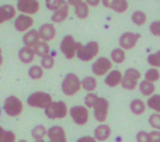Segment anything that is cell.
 <instances>
[{"instance_id": "obj_15", "label": "cell", "mask_w": 160, "mask_h": 142, "mask_svg": "<svg viewBox=\"0 0 160 142\" xmlns=\"http://www.w3.org/2000/svg\"><path fill=\"white\" fill-rule=\"evenodd\" d=\"M38 34H39V38L41 41H45V42H49L55 38L56 35V28L52 23H47V24H42L38 30Z\"/></svg>"}, {"instance_id": "obj_26", "label": "cell", "mask_w": 160, "mask_h": 142, "mask_svg": "<svg viewBox=\"0 0 160 142\" xmlns=\"http://www.w3.org/2000/svg\"><path fill=\"white\" fill-rule=\"evenodd\" d=\"M32 49H34V53H35V56H39V58H42V56H45V55H48V53H49L51 48H49V44H48V42L39 41L38 44H37L35 47L32 48Z\"/></svg>"}, {"instance_id": "obj_3", "label": "cell", "mask_w": 160, "mask_h": 142, "mask_svg": "<svg viewBox=\"0 0 160 142\" xmlns=\"http://www.w3.org/2000/svg\"><path fill=\"white\" fill-rule=\"evenodd\" d=\"M52 96L45 92H34L27 97V104L32 109H47L52 103Z\"/></svg>"}, {"instance_id": "obj_48", "label": "cell", "mask_w": 160, "mask_h": 142, "mask_svg": "<svg viewBox=\"0 0 160 142\" xmlns=\"http://www.w3.org/2000/svg\"><path fill=\"white\" fill-rule=\"evenodd\" d=\"M4 131H6V129H3V128H2V127H0V137H2V135H3V134H4Z\"/></svg>"}, {"instance_id": "obj_28", "label": "cell", "mask_w": 160, "mask_h": 142, "mask_svg": "<svg viewBox=\"0 0 160 142\" xmlns=\"http://www.w3.org/2000/svg\"><path fill=\"white\" fill-rule=\"evenodd\" d=\"M131 20H132V23L135 25H143L145 23H146V20H148V16H146V13H145V11L135 10L132 13V17H131Z\"/></svg>"}, {"instance_id": "obj_21", "label": "cell", "mask_w": 160, "mask_h": 142, "mask_svg": "<svg viewBox=\"0 0 160 142\" xmlns=\"http://www.w3.org/2000/svg\"><path fill=\"white\" fill-rule=\"evenodd\" d=\"M34 58H35V53H34V49L30 47H22L20 48L18 51V59L25 65L32 63Z\"/></svg>"}, {"instance_id": "obj_42", "label": "cell", "mask_w": 160, "mask_h": 142, "mask_svg": "<svg viewBox=\"0 0 160 142\" xmlns=\"http://www.w3.org/2000/svg\"><path fill=\"white\" fill-rule=\"evenodd\" d=\"M149 137H150V141L152 142H160V131H152L149 132Z\"/></svg>"}, {"instance_id": "obj_47", "label": "cell", "mask_w": 160, "mask_h": 142, "mask_svg": "<svg viewBox=\"0 0 160 142\" xmlns=\"http://www.w3.org/2000/svg\"><path fill=\"white\" fill-rule=\"evenodd\" d=\"M3 63V53H2V48H0V66Z\"/></svg>"}, {"instance_id": "obj_6", "label": "cell", "mask_w": 160, "mask_h": 142, "mask_svg": "<svg viewBox=\"0 0 160 142\" xmlns=\"http://www.w3.org/2000/svg\"><path fill=\"white\" fill-rule=\"evenodd\" d=\"M100 52V45L97 41H90L86 45H82V48L78 51L76 56L83 62H88L91 59H94Z\"/></svg>"}, {"instance_id": "obj_31", "label": "cell", "mask_w": 160, "mask_h": 142, "mask_svg": "<svg viewBox=\"0 0 160 142\" xmlns=\"http://www.w3.org/2000/svg\"><path fill=\"white\" fill-rule=\"evenodd\" d=\"M148 107L153 110L156 114H160V94H153L148 97Z\"/></svg>"}, {"instance_id": "obj_46", "label": "cell", "mask_w": 160, "mask_h": 142, "mask_svg": "<svg viewBox=\"0 0 160 142\" xmlns=\"http://www.w3.org/2000/svg\"><path fill=\"white\" fill-rule=\"evenodd\" d=\"M101 2H102V6H104V7L111 8V7H112V4H114V2H115V0H101Z\"/></svg>"}, {"instance_id": "obj_16", "label": "cell", "mask_w": 160, "mask_h": 142, "mask_svg": "<svg viewBox=\"0 0 160 142\" xmlns=\"http://www.w3.org/2000/svg\"><path fill=\"white\" fill-rule=\"evenodd\" d=\"M17 17V8L11 4H3L0 7V24L10 21Z\"/></svg>"}, {"instance_id": "obj_9", "label": "cell", "mask_w": 160, "mask_h": 142, "mask_svg": "<svg viewBox=\"0 0 160 142\" xmlns=\"http://www.w3.org/2000/svg\"><path fill=\"white\" fill-rule=\"evenodd\" d=\"M141 39V34L139 33H131V31H125L124 34H121L119 37V48L124 51H128V49H132V48L136 47L138 41Z\"/></svg>"}, {"instance_id": "obj_33", "label": "cell", "mask_w": 160, "mask_h": 142, "mask_svg": "<svg viewBox=\"0 0 160 142\" xmlns=\"http://www.w3.org/2000/svg\"><path fill=\"white\" fill-rule=\"evenodd\" d=\"M159 79H160V72L156 68H149V69L146 70V73H145V80L150 82V83H155Z\"/></svg>"}, {"instance_id": "obj_19", "label": "cell", "mask_w": 160, "mask_h": 142, "mask_svg": "<svg viewBox=\"0 0 160 142\" xmlns=\"http://www.w3.org/2000/svg\"><path fill=\"white\" fill-rule=\"evenodd\" d=\"M39 41H41V38H39L38 30H32V28H31L30 31L24 33V37H22V42H24V47L34 48Z\"/></svg>"}, {"instance_id": "obj_5", "label": "cell", "mask_w": 160, "mask_h": 142, "mask_svg": "<svg viewBox=\"0 0 160 142\" xmlns=\"http://www.w3.org/2000/svg\"><path fill=\"white\" fill-rule=\"evenodd\" d=\"M141 78H142V75L138 69L129 68V69L125 70V73H122L121 86L127 90H133V89H136V86H139Z\"/></svg>"}, {"instance_id": "obj_45", "label": "cell", "mask_w": 160, "mask_h": 142, "mask_svg": "<svg viewBox=\"0 0 160 142\" xmlns=\"http://www.w3.org/2000/svg\"><path fill=\"white\" fill-rule=\"evenodd\" d=\"M82 2H84V0H66V4H68V6H73V7H76V6L80 4Z\"/></svg>"}, {"instance_id": "obj_4", "label": "cell", "mask_w": 160, "mask_h": 142, "mask_svg": "<svg viewBox=\"0 0 160 142\" xmlns=\"http://www.w3.org/2000/svg\"><path fill=\"white\" fill-rule=\"evenodd\" d=\"M69 113L66 103L65 101H52L49 106L45 109V115L51 120H59V118H65Z\"/></svg>"}, {"instance_id": "obj_27", "label": "cell", "mask_w": 160, "mask_h": 142, "mask_svg": "<svg viewBox=\"0 0 160 142\" xmlns=\"http://www.w3.org/2000/svg\"><path fill=\"white\" fill-rule=\"evenodd\" d=\"M75 14H76V17H78V18L86 20L88 17V14H90V7L86 4V2H82L80 4H78L75 7Z\"/></svg>"}, {"instance_id": "obj_40", "label": "cell", "mask_w": 160, "mask_h": 142, "mask_svg": "<svg viewBox=\"0 0 160 142\" xmlns=\"http://www.w3.org/2000/svg\"><path fill=\"white\" fill-rule=\"evenodd\" d=\"M0 142H16V134L13 131H4L0 137Z\"/></svg>"}, {"instance_id": "obj_41", "label": "cell", "mask_w": 160, "mask_h": 142, "mask_svg": "<svg viewBox=\"0 0 160 142\" xmlns=\"http://www.w3.org/2000/svg\"><path fill=\"white\" fill-rule=\"evenodd\" d=\"M136 141L138 142H152L150 141V137H149V132L146 131H139L136 134Z\"/></svg>"}, {"instance_id": "obj_29", "label": "cell", "mask_w": 160, "mask_h": 142, "mask_svg": "<svg viewBox=\"0 0 160 142\" xmlns=\"http://www.w3.org/2000/svg\"><path fill=\"white\" fill-rule=\"evenodd\" d=\"M48 134V129L45 128L44 125H35L32 128V131H31V135H32L34 141H41L44 139L45 137H47Z\"/></svg>"}, {"instance_id": "obj_32", "label": "cell", "mask_w": 160, "mask_h": 142, "mask_svg": "<svg viewBox=\"0 0 160 142\" xmlns=\"http://www.w3.org/2000/svg\"><path fill=\"white\" fill-rule=\"evenodd\" d=\"M98 100H100V97L96 93H87L84 96V106L87 109H94L97 106V103H98Z\"/></svg>"}, {"instance_id": "obj_14", "label": "cell", "mask_w": 160, "mask_h": 142, "mask_svg": "<svg viewBox=\"0 0 160 142\" xmlns=\"http://www.w3.org/2000/svg\"><path fill=\"white\" fill-rule=\"evenodd\" d=\"M49 142H68L66 139V132H65V128L61 125H53L48 129L47 134Z\"/></svg>"}, {"instance_id": "obj_37", "label": "cell", "mask_w": 160, "mask_h": 142, "mask_svg": "<svg viewBox=\"0 0 160 142\" xmlns=\"http://www.w3.org/2000/svg\"><path fill=\"white\" fill-rule=\"evenodd\" d=\"M148 63L152 68L159 69L160 68V51H158V52H155V53H150V55L148 56Z\"/></svg>"}, {"instance_id": "obj_35", "label": "cell", "mask_w": 160, "mask_h": 142, "mask_svg": "<svg viewBox=\"0 0 160 142\" xmlns=\"http://www.w3.org/2000/svg\"><path fill=\"white\" fill-rule=\"evenodd\" d=\"M111 10H114L115 13H125V11L128 10V2L127 0H115L112 4V7H111Z\"/></svg>"}, {"instance_id": "obj_20", "label": "cell", "mask_w": 160, "mask_h": 142, "mask_svg": "<svg viewBox=\"0 0 160 142\" xmlns=\"http://www.w3.org/2000/svg\"><path fill=\"white\" fill-rule=\"evenodd\" d=\"M69 16V6L65 4L62 6L61 8H58L56 11H53L52 16H51V20H52V24H59V23H63L65 20Z\"/></svg>"}, {"instance_id": "obj_12", "label": "cell", "mask_w": 160, "mask_h": 142, "mask_svg": "<svg viewBox=\"0 0 160 142\" xmlns=\"http://www.w3.org/2000/svg\"><path fill=\"white\" fill-rule=\"evenodd\" d=\"M94 111H93V114H94V118H96L97 121H98L100 124H104V121L107 120V117H108V110H110V103H108V100L107 99H104V97H100V100H98V103H97V106L94 107Z\"/></svg>"}, {"instance_id": "obj_50", "label": "cell", "mask_w": 160, "mask_h": 142, "mask_svg": "<svg viewBox=\"0 0 160 142\" xmlns=\"http://www.w3.org/2000/svg\"><path fill=\"white\" fill-rule=\"evenodd\" d=\"M18 142H27V141H25V139H20Z\"/></svg>"}, {"instance_id": "obj_10", "label": "cell", "mask_w": 160, "mask_h": 142, "mask_svg": "<svg viewBox=\"0 0 160 142\" xmlns=\"http://www.w3.org/2000/svg\"><path fill=\"white\" fill-rule=\"evenodd\" d=\"M16 8L20 11V14L32 16L39 11V2L38 0H17Z\"/></svg>"}, {"instance_id": "obj_2", "label": "cell", "mask_w": 160, "mask_h": 142, "mask_svg": "<svg viewBox=\"0 0 160 142\" xmlns=\"http://www.w3.org/2000/svg\"><path fill=\"white\" fill-rule=\"evenodd\" d=\"M82 45L83 44H80V42H78L73 38V35H65L63 38H62L59 48H61V52L63 53L65 58L70 61V59H73L76 56L78 51L82 48Z\"/></svg>"}, {"instance_id": "obj_23", "label": "cell", "mask_w": 160, "mask_h": 142, "mask_svg": "<svg viewBox=\"0 0 160 142\" xmlns=\"http://www.w3.org/2000/svg\"><path fill=\"white\" fill-rule=\"evenodd\" d=\"M138 87H139V92H141L143 96H146V97H150V96L155 94V90H156L155 83H150V82L145 80V79L142 82H139Z\"/></svg>"}, {"instance_id": "obj_22", "label": "cell", "mask_w": 160, "mask_h": 142, "mask_svg": "<svg viewBox=\"0 0 160 142\" xmlns=\"http://www.w3.org/2000/svg\"><path fill=\"white\" fill-rule=\"evenodd\" d=\"M129 110L135 115H142L146 111V103L143 100H141V99H133L129 104Z\"/></svg>"}, {"instance_id": "obj_17", "label": "cell", "mask_w": 160, "mask_h": 142, "mask_svg": "<svg viewBox=\"0 0 160 142\" xmlns=\"http://www.w3.org/2000/svg\"><path fill=\"white\" fill-rule=\"evenodd\" d=\"M111 137V127L108 124H98L94 129V139L97 142H102L107 141Z\"/></svg>"}, {"instance_id": "obj_13", "label": "cell", "mask_w": 160, "mask_h": 142, "mask_svg": "<svg viewBox=\"0 0 160 142\" xmlns=\"http://www.w3.org/2000/svg\"><path fill=\"white\" fill-rule=\"evenodd\" d=\"M34 25V18L32 16H25V14H18V16L14 18V28L16 31H20V33H27L32 28Z\"/></svg>"}, {"instance_id": "obj_18", "label": "cell", "mask_w": 160, "mask_h": 142, "mask_svg": "<svg viewBox=\"0 0 160 142\" xmlns=\"http://www.w3.org/2000/svg\"><path fill=\"white\" fill-rule=\"evenodd\" d=\"M122 82V72L118 69H112L104 79V83L110 87H117L119 86Z\"/></svg>"}, {"instance_id": "obj_36", "label": "cell", "mask_w": 160, "mask_h": 142, "mask_svg": "<svg viewBox=\"0 0 160 142\" xmlns=\"http://www.w3.org/2000/svg\"><path fill=\"white\" fill-rule=\"evenodd\" d=\"M53 65H55V58H53V55H51V53H48V55H45L41 58V68L42 69H52Z\"/></svg>"}, {"instance_id": "obj_44", "label": "cell", "mask_w": 160, "mask_h": 142, "mask_svg": "<svg viewBox=\"0 0 160 142\" xmlns=\"http://www.w3.org/2000/svg\"><path fill=\"white\" fill-rule=\"evenodd\" d=\"M76 142H97L94 139V137H88V135H86V137H80Z\"/></svg>"}, {"instance_id": "obj_7", "label": "cell", "mask_w": 160, "mask_h": 142, "mask_svg": "<svg viewBox=\"0 0 160 142\" xmlns=\"http://www.w3.org/2000/svg\"><path fill=\"white\" fill-rule=\"evenodd\" d=\"M3 110H4V113L7 115H10V117H18L22 113V110H24V106H22V101L20 100L17 96H8L4 100Z\"/></svg>"}, {"instance_id": "obj_30", "label": "cell", "mask_w": 160, "mask_h": 142, "mask_svg": "<svg viewBox=\"0 0 160 142\" xmlns=\"http://www.w3.org/2000/svg\"><path fill=\"white\" fill-rule=\"evenodd\" d=\"M28 76L32 80H39V79L44 76V69L41 68V65H32L28 69Z\"/></svg>"}, {"instance_id": "obj_25", "label": "cell", "mask_w": 160, "mask_h": 142, "mask_svg": "<svg viewBox=\"0 0 160 142\" xmlns=\"http://www.w3.org/2000/svg\"><path fill=\"white\" fill-rule=\"evenodd\" d=\"M125 56H127L125 55V51L121 49V48H114V49L111 51V53H110L111 62H112V63H117V65L124 63Z\"/></svg>"}, {"instance_id": "obj_1", "label": "cell", "mask_w": 160, "mask_h": 142, "mask_svg": "<svg viewBox=\"0 0 160 142\" xmlns=\"http://www.w3.org/2000/svg\"><path fill=\"white\" fill-rule=\"evenodd\" d=\"M61 89L65 96H75L82 89V80L76 73H68L62 80Z\"/></svg>"}, {"instance_id": "obj_11", "label": "cell", "mask_w": 160, "mask_h": 142, "mask_svg": "<svg viewBox=\"0 0 160 142\" xmlns=\"http://www.w3.org/2000/svg\"><path fill=\"white\" fill-rule=\"evenodd\" d=\"M69 114L78 125H86L88 121V109L86 106H73L69 110Z\"/></svg>"}, {"instance_id": "obj_24", "label": "cell", "mask_w": 160, "mask_h": 142, "mask_svg": "<svg viewBox=\"0 0 160 142\" xmlns=\"http://www.w3.org/2000/svg\"><path fill=\"white\" fill-rule=\"evenodd\" d=\"M82 89H84L87 93H94L97 89V79L94 76H86L82 80Z\"/></svg>"}, {"instance_id": "obj_38", "label": "cell", "mask_w": 160, "mask_h": 142, "mask_svg": "<svg viewBox=\"0 0 160 142\" xmlns=\"http://www.w3.org/2000/svg\"><path fill=\"white\" fill-rule=\"evenodd\" d=\"M149 125L156 131H160V114H152L149 117Z\"/></svg>"}, {"instance_id": "obj_51", "label": "cell", "mask_w": 160, "mask_h": 142, "mask_svg": "<svg viewBox=\"0 0 160 142\" xmlns=\"http://www.w3.org/2000/svg\"><path fill=\"white\" fill-rule=\"evenodd\" d=\"M0 113H2V109H0Z\"/></svg>"}, {"instance_id": "obj_8", "label": "cell", "mask_w": 160, "mask_h": 142, "mask_svg": "<svg viewBox=\"0 0 160 142\" xmlns=\"http://www.w3.org/2000/svg\"><path fill=\"white\" fill-rule=\"evenodd\" d=\"M91 70H93L94 76H107L112 70V62H111L110 58L100 56L91 65Z\"/></svg>"}, {"instance_id": "obj_34", "label": "cell", "mask_w": 160, "mask_h": 142, "mask_svg": "<svg viewBox=\"0 0 160 142\" xmlns=\"http://www.w3.org/2000/svg\"><path fill=\"white\" fill-rule=\"evenodd\" d=\"M66 4V0H47L45 2V6H47L48 10H51L53 13V11H56L58 8H61L62 6Z\"/></svg>"}, {"instance_id": "obj_39", "label": "cell", "mask_w": 160, "mask_h": 142, "mask_svg": "<svg viewBox=\"0 0 160 142\" xmlns=\"http://www.w3.org/2000/svg\"><path fill=\"white\" fill-rule=\"evenodd\" d=\"M149 31L153 34L155 37H160V20L152 21L149 25Z\"/></svg>"}, {"instance_id": "obj_43", "label": "cell", "mask_w": 160, "mask_h": 142, "mask_svg": "<svg viewBox=\"0 0 160 142\" xmlns=\"http://www.w3.org/2000/svg\"><path fill=\"white\" fill-rule=\"evenodd\" d=\"M84 2L88 7H97V6L101 3V0H84Z\"/></svg>"}, {"instance_id": "obj_49", "label": "cell", "mask_w": 160, "mask_h": 142, "mask_svg": "<svg viewBox=\"0 0 160 142\" xmlns=\"http://www.w3.org/2000/svg\"><path fill=\"white\" fill-rule=\"evenodd\" d=\"M35 142H47L45 139H41V141H35Z\"/></svg>"}]
</instances>
